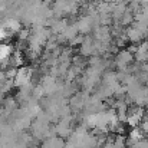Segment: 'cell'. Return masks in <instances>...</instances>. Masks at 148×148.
Returning a JSON list of instances; mask_svg holds the SVG:
<instances>
[{"mask_svg":"<svg viewBox=\"0 0 148 148\" xmlns=\"http://www.w3.org/2000/svg\"><path fill=\"white\" fill-rule=\"evenodd\" d=\"M140 140H144V132L141 131V128L140 127L131 128V131H130V141L131 143H137Z\"/></svg>","mask_w":148,"mask_h":148,"instance_id":"cell-6","label":"cell"},{"mask_svg":"<svg viewBox=\"0 0 148 148\" xmlns=\"http://www.w3.org/2000/svg\"><path fill=\"white\" fill-rule=\"evenodd\" d=\"M148 59V40H141L137 43V50L134 52V60L138 63H144Z\"/></svg>","mask_w":148,"mask_h":148,"instance_id":"cell-2","label":"cell"},{"mask_svg":"<svg viewBox=\"0 0 148 148\" xmlns=\"http://www.w3.org/2000/svg\"><path fill=\"white\" fill-rule=\"evenodd\" d=\"M131 63H134V53L130 52L128 49H119L115 56H114V65L118 71H122L125 69L127 66H130Z\"/></svg>","mask_w":148,"mask_h":148,"instance_id":"cell-1","label":"cell"},{"mask_svg":"<svg viewBox=\"0 0 148 148\" xmlns=\"http://www.w3.org/2000/svg\"><path fill=\"white\" fill-rule=\"evenodd\" d=\"M105 1H108V3H116L118 0H105Z\"/></svg>","mask_w":148,"mask_h":148,"instance_id":"cell-7","label":"cell"},{"mask_svg":"<svg viewBox=\"0 0 148 148\" xmlns=\"http://www.w3.org/2000/svg\"><path fill=\"white\" fill-rule=\"evenodd\" d=\"M95 40H101V42H111L112 40V36H111V30H109V26H102L98 25L94 27V36H92Z\"/></svg>","mask_w":148,"mask_h":148,"instance_id":"cell-3","label":"cell"},{"mask_svg":"<svg viewBox=\"0 0 148 148\" xmlns=\"http://www.w3.org/2000/svg\"><path fill=\"white\" fill-rule=\"evenodd\" d=\"M119 23H121V26H124V27H128V26H131V25L134 23V13L128 9V6H127V10L124 12V14L121 16Z\"/></svg>","mask_w":148,"mask_h":148,"instance_id":"cell-5","label":"cell"},{"mask_svg":"<svg viewBox=\"0 0 148 148\" xmlns=\"http://www.w3.org/2000/svg\"><path fill=\"white\" fill-rule=\"evenodd\" d=\"M125 36H127V39H128V42L130 43H140L141 40H144L145 39V35L143 33V32H140L135 26H128V27H125Z\"/></svg>","mask_w":148,"mask_h":148,"instance_id":"cell-4","label":"cell"},{"mask_svg":"<svg viewBox=\"0 0 148 148\" xmlns=\"http://www.w3.org/2000/svg\"><path fill=\"white\" fill-rule=\"evenodd\" d=\"M147 40H148V39H147Z\"/></svg>","mask_w":148,"mask_h":148,"instance_id":"cell-8","label":"cell"}]
</instances>
